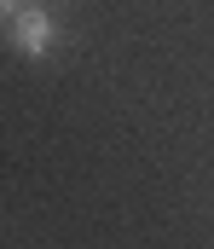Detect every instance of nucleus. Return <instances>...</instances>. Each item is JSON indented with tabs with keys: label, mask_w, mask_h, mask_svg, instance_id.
Wrapping results in <instances>:
<instances>
[{
	"label": "nucleus",
	"mask_w": 214,
	"mask_h": 249,
	"mask_svg": "<svg viewBox=\"0 0 214 249\" xmlns=\"http://www.w3.org/2000/svg\"><path fill=\"white\" fill-rule=\"evenodd\" d=\"M52 41H58V18H52V6L29 0V6L12 12V47H17L23 58H47Z\"/></svg>",
	"instance_id": "1"
},
{
	"label": "nucleus",
	"mask_w": 214,
	"mask_h": 249,
	"mask_svg": "<svg viewBox=\"0 0 214 249\" xmlns=\"http://www.w3.org/2000/svg\"><path fill=\"white\" fill-rule=\"evenodd\" d=\"M12 12H17V0H0V18H12Z\"/></svg>",
	"instance_id": "2"
}]
</instances>
